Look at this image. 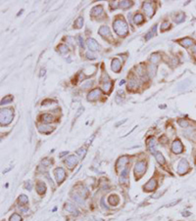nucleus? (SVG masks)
Returning a JSON list of instances; mask_svg holds the SVG:
<instances>
[{
    "label": "nucleus",
    "instance_id": "nucleus-1",
    "mask_svg": "<svg viewBox=\"0 0 196 221\" xmlns=\"http://www.w3.org/2000/svg\"><path fill=\"white\" fill-rule=\"evenodd\" d=\"M113 28H114L115 33L122 37L126 36L128 33V26L123 19H117L113 23Z\"/></svg>",
    "mask_w": 196,
    "mask_h": 221
},
{
    "label": "nucleus",
    "instance_id": "nucleus-2",
    "mask_svg": "<svg viewBox=\"0 0 196 221\" xmlns=\"http://www.w3.org/2000/svg\"><path fill=\"white\" fill-rule=\"evenodd\" d=\"M14 113L12 109H2L0 113V123L3 125L9 124L13 120Z\"/></svg>",
    "mask_w": 196,
    "mask_h": 221
},
{
    "label": "nucleus",
    "instance_id": "nucleus-3",
    "mask_svg": "<svg viewBox=\"0 0 196 221\" xmlns=\"http://www.w3.org/2000/svg\"><path fill=\"white\" fill-rule=\"evenodd\" d=\"M145 170H146V163H145V161H137L134 167V174L136 176V178H139Z\"/></svg>",
    "mask_w": 196,
    "mask_h": 221
},
{
    "label": "nucleus",
    "instance_id": "nucleus-4",
    "mask_svg": "<svg viewBox=\"0 0 196 221\" xmlns=\"http://www.w3.org/2000/svg\"><path fill=\"white\" fill-rule=\"evenodd\" d=\"M188 170H189V163H188V161L185 159H181L179 165H177V173L183 175L187 172Z\"/></svg>",
    "mask_w": 196,
    "mask_h": 221
},
{
    "label": "nucleus",
    "instance_id": "nucleus-5",
    "mask_svg": "<svg viewBox=\"0 0 196 221\" xmlns=\"http://www.w3.org/2000/svg\"><path fill=\"white\" fill-rule=\"evenodd\" d=\"M54 174L56 177V180L58 182V184L62 183L64 181V179L66 178V171L62 167H58L54 170Z\"/></svg>",
    "mask_w": 196,
    "mask_h": 221
},
{
    "label": "nucleus",
    "instance_id": "nucleus-6",
    "mask_svg": "<svg viewBox=\"0 0 196 221\" xmlns=\"http://www.w3.org/2000/svg\"><path fill=\"white\" fill-rule=\"evenodd\" d=\"M142 8H143V11L145 12V14L147 15V17L151 18L152 16L154 15V12H155V11H154V7H153V5H152L151 2H149V1L144 2L143 5H142Z\"/></svg>",
    "mask_w": 196,
    "mask_h": 221
},
{
    "label": "nucleus",
    "instance_id": "nucleus-7",
    "mask_svg": "<svg viewBox=\"0 0 196 221\" xmlns=\"http://www.w3.org/2000/svg\"><path fill=\"white\" fill-rule=\"evenodd\" d=\"M99 35H100L102 37L106 38V39H110L112 40V35H111V31H110V29L108 27L106 26H102L100 29H99Z\"/></svg>",
    "mask_w": 196,
    "mask_h": 221
},
{
    "label": "nucleus",
    "instance_id": "nucleus-8",
    "mask_svg": "<svg viewBox=\"0 0 196 221\" xmlns=\"http://www.w3.org/2000/svg\"><path fill=\"white\" fill-rule=\"evenodd\" d=\"M100 96H101V90L99 89V88H96V89H93L88 93V95H87V100L90 102H93V101H96Z\"/></svg>",
    "mask_w": 196,
    "mask_h": 221
},
{
    "label": "nucleus",
    "instance_id": "nucleus-9",
    "mask_svg": "<svg viewBox=\"0 0 196 221\" xmlns=\"http://www.w3.org/2000/svg\"><path fill=\"white\" fill-rule=\"evenodd\" d=\"M172 151L176 154H181L183 152V145L179 140H176L172 145Z\"/></svg>",
    "mask_w": 196,
    "mask_h": 221
},
{
    "label": "nucleus",
    "instance_id": "nucleus-10",
    "mask_svg": "<svg viewBox=\"0 0 196 221\" xmlns=\"http://www.w3.org/2000/svg\"><path fill=\"white\" fill-rule=\"evenodd\" d=\"M156 188H157V182H156L155 179H151L150 181L147 182L143 187L144 191H146V192H151V191H154Z\"/></svg>",
    "mask_w": 196,
    "mask_h": 221
},
{
    "label": "nucleus",
    "instance_id": "nucleus-11",
    "mask_svg": "<svg viewBox=\"0 0 196 221\" xmlns=\"http://www.w3.org/2000/svg\"><path fill=\"white\" fill-rule=\"evenodd\" d=\"M65 163H67V165H68L70 168H73L74 166L78 165V159L75 156V155H72V156H70V157H68V158H67V159L65 161Z\"/></svg>",
    "mask_w": 196,
    "mask_h": 221
},
{
    "label": "nucleus",
    "instance_id": "nucleus-12",
    "mask_svg": "<svg viewBox=\"0 0 196 221\" xmlns=\"http://www.w3.org/2000/svg\"><path fill=\"white\" fill-rule=\"evenodd\" d=\"M86 44H87L88 48L90 49L91 51H96V50L99 49L98 43L96 42V40L93 39V38H88V39L86 40Z\"/></svg>",
    "mask_w": 196,
    "mask_h": 221
},
{
    "label": "nucleus",
    "instance_id": "nucleus-13",
    "mask_svg": "<svg viewBox=\"0 0 196 221\" xmlns=\"http://www.w3.org/2000/svg\"><path fill=\"white\" fill-rule=\"evenodd\" d=\"M128 163V159L126 158V157H122V158H120L119 159H118V161H117V163H116L117 170H119L121 167L124 168Z\"/></svg>",
    "mask_w": 196,
    "mask_h": 221
},
{
    "label": "nucleus",
    "instance_id": "nucleus-14",
    "mask_svg": "<svg viewBox=\"0 0 196 221\" xmlns=\"http://www.w3.org/2000/svg\"><path fill=\"white\" fill-rule=\"evenodd\" d=\"M112 70L115 72H119L122 70V63L119 59H114L112 61Z\"/></svg>",
    "mask_w": 196,
    "mask_h": 221
},
{
    "label": "nucleus",
    "instance_id": "nucleus-15",
    "mask_svg": "<svg viewBox=\"0 0 196 221\" xmlns=\"http://www.w3.org/2000/svg\"><path fill=\"white\" fill-rule=\"evenodd\" d=\"M179 44H181V46L185 47V48H188V47H190L193 45V40L191 39V38L186 37V38H183V39L179 40Z\"/></svg>",
    "mask_w": 196,
    "mask_h": 221
},
{
    "label": "nucleus",
    "instance_id": "nucleus-16",
    "mask_svg": "<svg viewBox=\"0 0 196 221\" xmlns=\"http://www.w3.org/2000/svg\"><path fill=\"white\" fill-rule=\"evenodd\" d=\"M102 12H103L102 6H95V7L92 8L90 15L92 16V17H98L100 14H102Z\"/></svg>",
    "mask_w": 196,
    "mask_h": 221
},
{
    "label": "nucleus",
    "instance_id": "nucleus-17",
    "mask_svg": "<svg viewBox=\"0 0 196 221\" xmlns=\"http://www.w3.org/2000/svg\"><path fill=\"white\" fill-rule=\"evenodd\" d=\"M38 130L40 131L41 133L48 134V133H50L51 131L54 130V128L51 126H48V125H40V126H38Z\"/></svg>",
    "mask_w": 196,
    "mask_h": 221
},
{
    "label": "nucleus",
    "instance_id": "nucleus-18",
    "mask_svg": "<svg viewBox=\"0 0 196 221\" xmlns=\"http://www.w3.org/2000/svg\"><path fill=\"white\" fill-rule=\"evenodd\" d=\"M45 190H46V186L43 182H38V183L36 184V191H37V193L39 194V195L44 194Z\"/></svg>",
    "mask_w": 196,
    "mask_h": 221
},
{
    "label": "nucleus",
    "instance_id": "nucleus-19",
    "mask_svg": "<svg viewBox=\"0 0 196 221\" xmlns=\"http://www.w3.org/2000/svg\"><path fill=\"white\" fill-rule=\"evenodd\" d=\"M119 202H120V199L117 195L110 196L109 199H108V202H109L111 206H117V204H119Z\"/></svg>",
    "mask_w": 196,
    "mask_h": 221
},
{
    "label": "nucleus",
    "instance_id": "nucleus-20",
    "mask_svg": "<svg viewBox=\"0 0 196 221\" xmlns=\"http://www.w3.org/2000/svg\"><path fill=\"white\" fill-rule=\"evenodd\" d=\"M40 118L41 120H42L43 122H45V123H48V122H51L53 120V117L51 115H49V113H43V115H40Z\"/></svg>",
    "mask_w": 196,
    "mask_h": 221
},
{
    "label": "nucleus",
    "instance_id": "nucleus-21",
    "mask_svg": "<svg viewBox=\"0 0 196 221\" xmlns=\"http://www.w3.org/2000/svg\"><path fill=\"white\" fill-rule=\"evenodd\" d=\"M154 156H155V158L157 159V161H158L160 165H165V159H164L163 155L161 154L160 152L156 151V153L154 154Z\"/></svg>",
    "mask_w": 196,
    "mask_h": 221
},
{
    "label": "nucleus",
    "instance_id": "nucleus-22",
    "mask_svg": "<svg viewBox=\"0 0 196 221\" xmlns=\"http://www.w3.org/2000/svg\"><path fill=\"white\" fill-rule=\"evenodd\" d=\"M133 22H134L136 25L142 24V23L144 22V17H143V15H141V14H136V15L134 16V18H133Z\"/></svg>",
    "mask_w": 196,
    "mask_h": 221
},
{
    "label": "nucleus",
    "instance_id": "nucleus-23",
    "mask_svg": "<svg viewBox=\"0 0 196 221\" xmlns=\"http://www.w3.org/2000/svg\"><path fill=\"white\" fill-rule=\"evenodd\" d=\"M132 5V1H120L119 2V7L122 9L130 8Z\"/></svg>",
    "mask_w": 196,
    "mask_h": 221
},
{
    "label": "nucleus",
    "instance_id": "nucleus-24",
    "mask_svg": "<svg viewBox=\"0 0 196 221\" xmlns=\"http://www.w3.org/2000/svg\"><path fill=\"white\" fill-rule=\"evenodd\" d=\"M82 25H84V18L80 17V18H78V19L76 20L75 23H74V28L80 29L82 27Z\"/></svg>",
    "mask_w": 196,
    "mask_h": 221
},
{
    "label": "nucleus",
    "instance_id": "nucleus-25",
    "mask_svg": "<svg viewBox=\"0 0 196 221\" xmlns=\"http://www.w3.org/2000/svg\"><path fill=\"white\" fill-rule=\"evenodd\" d=\"M58 51L60 52L61 54H66L68 53L69 49H68V46L65 44H60L58 46Z\"/></svg>",
    "mask_w": 196,
    "mask_h": 221
},
{
    "label": "nucleus",
    "instance_id": "nucleus-26",
    "mask_svg": "<svg viewBox=\"0 0 196 221\" xmlns=\"http://www.w3.org/2000/svg\"><path fill=\"white\" fill-rule=\"evenodd\" d=\"M156 29H157V26H154V28L151 29L150 31H149V33H147L146 35H145V40H149L152 37V36L154 35V33H156Z\"/></svg>",
    "mask_w": 196,
    "mask_h": 221
},
{
    "label": "nucleus",
    "instance_id": "nucleus-27",
    "mask_svg": "<svg viewBox=\"0 0 196 221\" xmlns=\"http://www.w3.org/2000/svg\"><path fill=\"white\" fill-rule=\"evenodd\" d=\"M184 18H185V15H184L183 13H179V14L176 17V19H175V22H176L177 24H179V23L184 21Z\"/></svg>",
    "mask_w": 196,
    "mask_h": 221
},
{
    "label": "nucleus",
    "instance_id": "nucleus-28",
    "mask_svg": "<svg viewBox=\"0 0 196 221\" xmlns=\"http://www.w3.org/2000/svg\"><path fill=\"white\" fill-rule=\"evenodd\" d=\"M13 101V97L12 96H6V97H4L3 99L1 100V105H5V104H9V103H11V102Z\"/></svg>",
    "mask_w": 196,
    "mask_h": 221
},
{
    "label": "nucleus",
    "instance_id": "nucleus-29",
    "mask_svg": "<svg viewBox=\"0 0 196 221\" xmlns=\"http://www.w3.org/2000/svg\"><path fill=\"white\" fill-rule=\"evenodd\" d=\"M137 85H138V83H137L136 79H130V84H128V89H130V88H131V89H134V88L137 87Z\"/></svg>",
    "mask_w": 196,
    "mask_h": 221
},
{
    "label": "nucleus",
    "instance_id": "nucleus-30",
    "mask_svg": "<svg viewBox=\"0 0 196 221\" xmlns=\"http://www.w3.org/2000/svg\"><path fill=\"white\" fill-rule=\"evenodd\" d=\"M29 200H27V197L25 195H21L19 197V202L21 204H27Z\"/></svg>",
    "mask_w": 196,
    "mask_h": 221
},
{
    "label": "nucleus",
    "instance_id": "nucleus-31",
    "mask_svg": "<svg viewBox=\"0 0 196 221\" xmlns=\"http://www.w3.org/2000/svg\"><path fill=\"white\" fill-rule=\"evenodd\" d=\"M77 154L80 156V159H84L85 154H86V149H85V148H82V149H80L78 151H77Z\"/></svg>",
    "mask_w": 196,
    "mask_h": 221
},
{
    "label": "nucleus",
    "instance_id": "nucleus-32",
    "mask_svg": "<svg viewBox=\"0 0 196 221\" xmlns=\"http://www.w3.org/2000/svg\"><path fill=\"white\" fill-rule=\"evenodd\" d=\"M10 221H22V217L20 216V214L14 213L10 217Z\"/></svg>",
    "mask_w": 196,
    "mask_h": 221
},
{
    "label": "nucleus",
    "instance_id": "nucleus-33",
    "mask_svg": "<svg viewBox=\"0 0 196 221\" xmlns=\"http://www.w3.org/2000/svg\"><path fill=\"white\" fill-rule=\"evenodd\" d=\"M111 87H112L111 81H109V82H105L104 84H103V89H104V91H106V92H109L110 89H111Z\"/></svg>",
    "mask_w": 196,
    "mask_h": 221
},
{
    "label": "nucleus",
    "instance_id": "nucleus-34",
    "mask_svg": "<svg viewBox=\"0 0 196 221\" xmlns=\"http://www.w3.org/2000/svg\"><path fill=\"white\" fill-rule=\"evenodd\" d=\"M179 124L181 125V127H188L189 126V121H187V120H185V119H179Z\"/></svg>",
    "mask_w": 196,
    "mask_h": 221
},
{
    "label": "nucleus",
    "instance_id": "nucleus-35",
    "mask_svg": "<svg viewBox=\"0 0 196 221\" xmlns=\"http://www.w3.org/2000/svg\"><path fill=\"white\" fill-rule=\"evenodd\" d=\"M150 60H151V62L153 63V64H156V63L159 62V60H160V57H159L158 54H153V55L151 56Z\"/></svg>",
    "mask_w": 196,
    "mask_h": 221
},
{
    "label": "nucleus",
    "instance_id": "nucleus-36",
    "mask_svg": "<svg viewBox=\"0 0 196 221\" xmlns=\"http://www.w3.org/2000/svg\"><path fill=\"white\" fill-rule=\"evenodd\" d=\"M170 28V24H169V22H164L162 25H161V31H167L168 29Z\"/></svg>",
    "mask_w": 196,
    "mask_h": 221
},
{
    "label": "nucleus",
    "instance_id": "nucleus-37",
    "mask_svg": "<svg viewBox=\"0 0 196 221\" xmlns=\"http://www.w3.org/2000/svg\"><path fill=\"white\" fill-rule=\"evenodd\" d=\"M66 209H67V210H68V211H73V212H75V211H76V207L75 206H72V204H66Z\"/></svg>",
    "mask_w": 196,
    "mask_h": 221
},
{
    "label": "nucleus",
    "instance_id": "nucleus-38",
    "mask_svg": "<svg viewBox=\"0 0 196 221\" xmlns=\"http://www.w3.org/2000/svg\"><path fill=\"white\" fill-rule=\"evenodd\" d=\"M51 163H52V161H49L48 159H43V161H41V163L43 165V166H48V165H51Z\"/></svg>",
    "mask_w": 196,
    "mask_h": 221
},
{
    "label": "nucleus",
    "instance_id": "nucleus-39",
    "mask_svg": "<svg viewBox=\"0 0 196 221\" xmlns=\"http://www.w3.org/2000/svg\"><path fill=\"white\" fill-rule=\"evenodd\" d=\"M110 7H111L112 9L113 8H114V9L118 8V7H119V2H113V1H111V2H110Z\"/></svg>",
    "mask_w": 196,
    "mask_h": 221
},
{
    "label": "nucleus",
    "instance_id": "nucleus-40",
    "mask_svg": "<svg viewBox=\"0 0 196 221\" xmlns=\"http://www.w3.org/2000/svg\"><path fill=\"white\" fill-rule=\"evenodd\" d=\"M78 44H80V46L82 47V48H84V40H82V36L78 35Z\"/></svg>",
    "mask_w": 196,
    "mask_h": 221
},
{
    "label": "nucleus",
    "instance_id": "nucleus-41",
    "mask_svg": "<svg viewBox=\"0 0 196 221\" xmlns=\"http://www.w3.org/2000/svg\"><path fill=\"white\" fill-rule=\"evenodd\" d=\"M92 84H93V81H87L86 83H85V84H84V85H82V87H84V88L90 87V86L92 85Z\"/></svg>",
    "mask_w": 196,
    "mask_h": 221
},
{
    "label": "nucleus",
    "instance_id": "nucleus-42",
    "mask_svg": "<svg viewBox=\"0 0 196 221\" xmlns=\"http://www.w3.org/2000/svg\"><path fill=\"white\" fill-rule=\"evenodd\" d=\"M86 57H87V58H88V59H91V60H93V59H95V56L92 55V54H91V53H89V52H87V53H86Z\"/></svg>",
    "mask_w": 196,
    "mask_h": 221
},
{
    "label": "nucleus",
    "instance_id": "nucleus-43",
    "mask_svg": "<svg viewBox=\"0 0 196 221\" xmlns=\"http://www.w3.org/2000/svg\"><path fill=\"white\" fill-rule=\"evenodd\" d=\"M82 111H84V108H80V110L78 111V113H77V115H76V117H78V115H80V113H82Z\"/></svg>",
    "mask_w": 196,
    "mask_h": 221
},
{
    "label": "nucleus",
    "instance_id": "nucleus-44",
    "mask_svg": "<svg viewBox=\"0 0 196 221\" xmlns=\"http://www.w3.org/2000/svg\"><path fill=\"white\" fill-rule=\"evenodd\" d=\"M44 72H45L44 70H41V76H42V74H44Z\"/></svg>",
    "mask_w": 196,
    "mask_h": 221
},
{
    "label": "nucleus",
    "instance_id": "nucleus-45",
    "mask_svg": "<svg viewBox=\"0 0 196 221\" xmlns=\"http://www.w3.org/2000/svg\"><path fill=\"white\" fill-rule=\"evenodd\" d=\"M193 51H194V52H195V53H196V46L194 47V48H193Z\"/></svg>",
    "mask_w": 196,
    "mask_h": 221
}]
</instances>
